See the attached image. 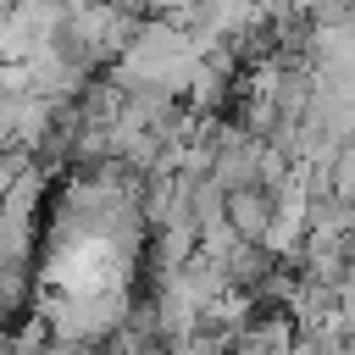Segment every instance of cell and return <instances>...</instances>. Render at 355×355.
Instances as JSON below:
<instances>
[{
    "label": "cell",
    "mask_w": 355,
    "mask_h": 355,
    "mask_svg": "<svg viewBox=\"0 0 355 355\" xmlns=\"http://www.w3.org/2000/svg\"><path fill=\"white\" fill-rule=\"evenodd\" d=\"M327 189L333 194H344V200H355V128L333 144V155H327Z\"/></svg>",
    "instance_id": "obj_5"
},
{
    "label": "cell",
    "mask_w": 355,
    "mask_h": 355,
    "mask_svg": "<svg viewBox=\"0 0 355 355\" xmlns=\"http://www.w3.org/2000/svg\"><path fill=\"white\" fill-rule=\"evenodd\" d=\"M222 216H227V227H233L244 244H261L266 222L277 216V205H272V189H261V183L227 189V194H222Z\"/></svg>",
    "instance_id": "obj_1"
},
{
    "label": "cell",
    "mask_w": 355,
    "mask_h": 355,
    "mask_svg": "<svg viewBox=\"0 0 355 355\" xmlns=\"http://www.w3.org/2000/svg\"><path fill=\"white\" fill-rule=\"evenodd\" d=\"M288 322L294 327H316L327 316H338V288L333 283H316V277H294V294H288Z\"/></svg>",
    "instance_id": "obj_2"
},
{
    "label": "cell",
    "mask_w": 355,
    "mask_h": 355,
    "mask_svg": "<svg viewBox=\"0 0 355 355\" xmlns=\"http://www.w3.org/2000/svg\"><path fill=\"white\" fill-rule=\"evenodd\" d=\"M39 255V222L0 211V266H28Z\"/></svg>",
    "instance_id": "obj_4"
},
{
    "label": "cell",
    "mask_w": 355,
    "mask_h": 355,
    "mask_svg": "<svg viewBox=\"0 0 355 355\" xmlns=\"http://www.w3.org/2000/svg\"><path fill=\"white\" fill-rule=\"evenodd\" d=\"M300 222H305V233H316V239H344L349 227H355V200H344V194H311L305 200V211H300Z\"/></svg>",
    "instance_id": "obj_3"
}]
</instances>
